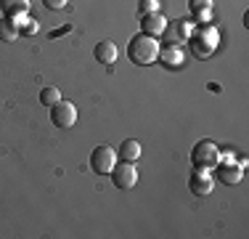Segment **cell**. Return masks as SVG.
<instances>
[{
	"instance_id": "cell-1",
	"label": "cell",
	"mask_w": 249,
	"mask_h": 239,
	"mask_svg": "<svg viewBox=\"0 0 249 239\" xmlns=\"http://www.w3.org/2000/svg\"><path fill=\"white\" fill-rule=\"evenodd\" d=\"M157 56H159L157 38L143 35V32H138L135 38H130V43H127V59L135 64V67H149V64L157 61Z\"/></svg>"
},
{
	"instance_id": "cell-2",
	"label": "cell",
	"mask_w": 249,
	"mask_h": 239,
	"mask_svg": "<svg viewBox=\"0 0 249 239\" xmlns=\"http://www.w3.org/2000/svg\"><path fill=\"white\" fill-rule=\"evenodd\" d=\"M217 162H220V149H217V143H212V141H199L196 146H194V152H191V165L196 167V170H212Z\"/></svg>"
},
{
	"instance_id": "cell-3",
	"label": "cell",
	"mask_w": 249,
	"mask_h": 239,
	"mask_svg": "<svg viewBox=\"0 0 249 239\" xmlns=\"http://www.w3.org/2000/svg\"><path fill=\"white\" fill-rule=\"evenodd\" d=\"M117 165V152L109 146V143H101L90 152V170L98 173V176H106L111 173V167Z\"/></svg>"
},
{
	"instance_id": "cell-4",
	"label": "cell",
	"mask_w": 249,
	"mask_h": 239,
	"mask_svg": "<svg viewBox=\"0 0 249 239\" xmlns=\"http://www.w3.org/2000/svg\"><path fill=\"white\" fill-rule=\"evenodd\" d=\"M111 183H114L120 191H130L138 183V170H135V162H117L114 167H111Z\"/></svg>"
},
{
	"instance_id": "cell-5",
	"label": "cell",
	"mask_w": 249,
	"mask_h": 239,
	"mask_svg": "<svg viewBox=\"0 0 249 239\" xmlns=\"http://www.w3.org/2000/svg\"><path fill=\"white\" fill-rule=\"evenodd\" d=\"M51 122L56 125V128H72L77 122V106L72 101H58V104L51 106Z\"/></svg>"
},
{
	"instance_id": "cell-6",
	"label": "cell",
	"mask_w": 249,
	"mask_h": 239,
	"mask_svg": "<svg viewBox=\"0 0 249 239\" xmlns=\"http://www.w3.org/2000/svg\"><path fill=\"white\" fill-rule=\"evenodd\" d=\"M191 48H194L196 56H210V53L217 48V32L215 29H201L196 38L191 40Z\"/></svg>"
},
{
	"instance_id": "cell-7",
	"label": "cell",
	"mask_w": 249,
	"mask_h": 239,
	"mask_svg": "<svg viewBox=\"0 0 249 239\" xmlns=\"http://www.w3.org/2000/svg\"><path fill=\"white\" fill-rule=\"evenodd\" d=\"M167 29V19H164L159 11H154V14H143L141 16V32L143 35H151V38H159V35Z\"/></svg>"
},
{
	"instance_id": "cell-8",
	"label": "cell",
	"mask_w": 249,
	"mask_h": 239,
	"mask_svg": "<svg viewBox=\"0 0 249 239\" xmlns=\"http://www.w3.org/2000/svg\"><path fill=\"white\" fill-rule=\"evenodd\" d=\"M215 176L220 183H225V186H233V183H239L241 178H244V170H241V165H233V162H217Z\"/></svg>"
},
{
	"instance_id": "cell-9",
	"label": "cell",
	"mask_w": 249,
	"mask_h": 239,
	"mask_svg": "<svg viewBox=\"0 0 249 239\" xmlns=\"http://www.w3.org/2000/svg\"><path fill=\"white\" fill-rule=\"evenodd\" d=\"M93 56H96L98 64H114L117 56H120V51H117V45L111 43V40H101V43H96V48H93Z\"/></svg>"
},
{
	"instance_id": "cell-10",
	"label": "cell",
	"mask_w": 249,
	"mask_h": 239,
	"mask_svg": "<svg viewBox=\"0 0 249 239\" xmlns=\"http://www.w3.org/2000/svg\"><path fill=\"white\" fill-rule=\"evenodd\" d=\"M188 186H191L194 194H199V197H207L212 191V176L207 170H196L191 176V181H188Z\"/></svg>"
},
{
	"instance_id": "cell-11",
	"label": "cell",
	"mask_w": 249,
	"mask_h": 239,
	"mask_svg": "<svg viewBox=\"0 0 249 239\" xmlns=\"http://www.w3.org/2000/svg\"><path fill=\"white\" fill-rule=\"evenodd\" d=\"M19 35H21V29L16 24V19H11V16L0 19V43H16Z\"/></svg>"
},
{
	"instance_id": "cell-12",
	"label": "cell",
	"mask_w": 249,
	"mask_h": 239,
	"mask_svg": "<svg viewBox=\"0 0 249 239\" xmlns=\"http://www.w3.org/2000/svg\"><path fill=\"white\" fill-rule=\"evenodd\" d=\"M143 154V149H141V141H135V139H124L120 143V152H117V157L124 159V162H135V159Z\"/></svg>"
},
{
	"instance_id": "cell-13",
	"label": "cell",
	"mask_w": 249,
	"mask_h": 239,
	"mask_svg": "<svg viewBox=\"0 0 249 239\" xmlns=\"http://www.w3.org/2000/svg\"><path fill=\"white\" fill-rule=\"evenodd\" d=\"M0 8L5 16L16 19V16H24L29 11V0H0Z\"/></svg>"
},
{
	"instance_id": "cell-14",
	"label": "cell",
	"mask_w": 249,
	"mask_h": 239,
	"mask_svg": "<svg viewBox=\"0 0 249 239\" xmlns=\"http://www.w3.org/2000/svg\"><path fill=\"white\" fill-rule=\"evenodd\" d=\"M157 59H162V64H167V67H180V64H183V51L178 45L164 48V51H159Z\"/></svg>"
},
{
	"instance_id": "cell-15",
	"label": "cell",
	"mask_w": 249,
	"mask_h": 239,
	"mask_svg": "<svg viewBox=\"0 0 249 239\" xmlns=\"http://www.w3.org/2000/svg\"><path fill=\"white\" fill-rule=\"evenodd\" d=\"M58 101H61V91H58L56 85H48V88L40 91V104L43 106H53V104H58Z\"/></svg>"
},
{
	"instance_id": "cell-16",
	"label": "cell",
	"mask_w": 249,
	"mask_h": 239,
	"mask_svg": "<svg viewBox=\"0 0 249 239\" xmlns=\"http://www.w3.org/2000/svg\"><path fill=\"white\" fill-rule=\"evenodd\" d=\"M170 27H173V43H183L186 38H191V29L186 21H170Z\"/></svg>"
},
{
	"instance_id": "cell-17",
	"label": "cell",
	"mask_w": 249,
	"mask_h": 239,
	"mask_svg": "<svg viewBox=\"0 0 249 239\" xmlns=\"http://www.w3.org/2000/svg\"><path fill=\"white\" fill-rule=\"evenodd\" d=\"M138 11H141V16H143V14H154V11H159V0H141Z\"/></svg>"
},
{
	"instance_id": "cell-18",
	"label": "cell",
	"mask_w": 249,
	"mask_h": 239,
	"mask_svg": "<svg viewBox=\"0 0 249 239\" xmlns=\"http://www.w3.org/2000/svg\"><path fill=\"white\" fill-rule=\"evenodd\" d=\"M191 11L196 14V11H212V0H191Z\"/></svg>"
},
{
	"instance_id": "cell-19",
	"label": "cell",
	"mask_w": 249,
	"mask_h": 239,
	"mask_svg": "<svg viewBox=\"0 0 249 239\" xmlns=\"http://www.w3.org/2000/svg\"><path fill=\"white\" fill-rule=\"evenodd\" d=\"M67 3H69V0H43V5H45V8H51V11H61Z\"/></svg>"
}]
</instances>
